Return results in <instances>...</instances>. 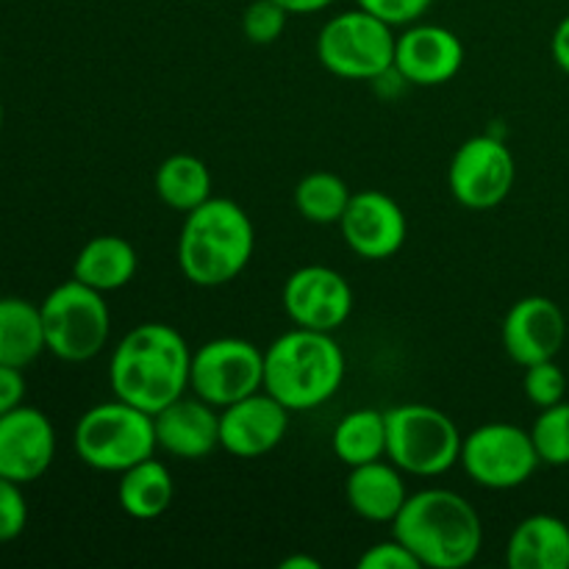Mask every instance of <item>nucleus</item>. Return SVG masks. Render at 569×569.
Instances as JSON below:
<instances>
[{
    "instance_id": "14",
    "label": "nucleus",
    "mask_w": 569,
    "mask_h": 569,
    "mask_svg": "<svg viewBox=\"0 0 569 569\" xmlns=\"http://www.w3.org/2000/svg\"><path fill=\"white\" fill-rule=\"evenodd\" d=\"M56 459V428L33 406H17L0 417V476L33 483Z\"/></svg>"
},
{
    "instance_id": "27",
    "label": "nucleus",
    "mask_w": 569,
    "mask_h": 569,
    "mask_svg": "<svg viewBox=\"0 0 569 569\" xmlns=\"http://www.w3.org/2000/svg\"><path fill=\"white\" fill-rule=\"evenodd\" d=\"M533 448H537L539 461L550 467H567L569 465V403L548 406L542 415L537 417L531 428Z\"/></svg>"
},
{
    "instance_id": "22",
    "label": "nucleus",
    "mask_w": 569,
    "mask_h": 569,
    "mask_svg": "<svg viewBox=\"0 0 569 569\" xmlns=\"http://www.w3.org/2000/svg\"><path fill=\"white\" fill-rule=\"evenodd\" d=\"M44 350L39 306L26 298H0V365L26 370Z\"/></svg>"
},
{
    "instance_id": "5",
    "label": "nucleus",
    "mask_w": 569,
    "mask_h": 569,
    "mask_svg": "<svg viewBox=\"0 0 569 569\" xmlns=\"http://www.w3.org/2000/svg\"><path fill=\"white\" fill-rule=\"evenodd\" d=\"M78 459L100 472H126L139 461L150 459L156 442L153 415L114 398L98 403L78 420L72 433Z\"/></svg>"
},
{
    "instance_id": "18",
    "label": "nucleus",
    "mask_w": 569,
    "mask_h": 569,
    "mask_svg": "<svg viewBox=\"0 0 569 569\" xmlns=\"http://www.w3.org/2000/svg\"><path fill=\"white\" fill-rule=\"evenodd\" d=\"M156 442L161 450L183 461H198L220 448V411L194 398H178L153 415Z\"/></svg>"
},
{
    "instance_id": "28",
    "label": "nucleus",
    "mask_w": 569,
    "mask_h": 569,
    "mask_svg": "<svg viewBox=\"0 0 569 569\" xmlns=\"http://www.w3.org/2000/svg\"><path fill=\"white\" fill-rule=\"evenodd\" d=\"M289 11L278 0H253L242 14V31L253 44H272L287 28Z\"/></svg>"
},
{
    "instance_id": "7",
    "label": "nucleus",
    "mask_w": 569,
    "mask_h": 569,
    "mask_svg": "<svg viewBox=\"0 0 569 569\" xmlns=\"http://www.w3.org/2000/svg\"><path fill=\"white\" fill-rule=\"evenodd\" d=\"M44 345L56 359L81 365L103 353L111 331V315L103 292L81 281H64L42 300Z\"/></svg>"
},
{
    "instance_id": "6",
    "label": "nucleus",
    "mask_w": 569,
    "mask_h": 569,
    "mask_svg": "<svg viewBox=\"0 0 569 569\" xmlns=\"http://www.w3.org/2000/svg\"><path fill=\"white\" fill-rule=\"evenodd\" d=\"M465 437L445 411L403 403L387 411V456L400 472L437 478L461 461Z\"/></svg>"
},
{
    "instance_id": "33",
    "label": "nucleus",
    "mask_w": 569,
    "mask_h": 569,
    "mask_svg": "<svg viewBox=\"0 0 569 569\" xmlns=\"http://www.w3.org/2000/svg\"><path fill=\"white\" fill-rule=\"evenodd\" d=\"M22 398H26V378H22V370L0 365V417L6 411L22 406Z\"/></svg>"
},
{
    "instance_id": "8",
    "label": "nucleus",
    "mask_w": 569,
    "mask_h": 569,
    "mask_svg": "<svg viewBox=\"0 0 569 569\" xmlns=\"http://www.w3.org/2000/svg\"><path fill=\"white\" fill-rule=\"evenodd\" d=\"M395 26L359 9L342 11L322 26L317 59L328 72L348 81H376L395 70Z\"/></svg>"
},
{
    "instance_id": "32",
    "label": "nucleus",
    "mask_w": 569,
    "mask_h": 569,
    "mask_svg": "<svg viewBox=\"0 0 569 569\" xmlns=\"http://www.w3.org/2000/svg\"><path fill=\"white\" fill-rule=\"evenodd\" d=\"M422 565L417 556L406 548L403 542L392 539V542L372 545L365 550L359 559V569H420Z\"/></svg>"
},
{
    "instance_id": "10",
    "label": "nucleus",
    "mask_w": 569,
    "mask_h": 569,
    "mask_svg": "<svg viewBox=\"0 0 569 569\" xmlns=\"http://www.w3.org/2000/svg\"><path fill=\"white\" fill-rule=\"evenodd\" d=\"M467 476L487 489H517L537 472L539 461L531 431L511 422H489L476 428L461 445Z\"/></svg>"
},
{
    "instance_id": "1",
    "label": "nucleus",
    "mask_w": 569,
    "mask_h": 569,
    "mask_svg": "<svg viewBox=\"0 0 569 569\" xmlns=\"http://www.w3.org/2000/svg\"><path fill=\"white\" fill-rule=\"evenodd\" d=\"M192 370V350L176 328L164 322H142L122 337L109 361V383L114 398L159 415L183 398Z\"/></svg>"
},
{
    "instance_id": "4",
    "label": "nucleus",
    "mask_w": 569,
    "mask_h": 569,
    "mask_svg": "<svg viewBox=\"0 0 569 569\" xmlns=\"http://www.w3.org/2000/svg\"><path fill=\"white\" fill-rule=\"evenodd\" d=\"M345 381V353L326 331L295 328L264 350V392L289 411L328 403Z\"/></svg>"
},
{
    "instance_id": "30",
    "label": "nucleus",
    "mask_w": 569,
    "mask_h": 569,
    "mask_svg": "<svg viewBox=\"0 0 569 569\" xmlns=\"http://www.w3.org/2000/svg\"><path fill=\"white\" fill-rule=\"evenodd\" d=\"M28 526V503L22 483L0 476V542H11Z\"/></svg>"
},
{
    "instance_id": "36",
    "label": "nucleus",
    "mask_w": 569,
    "mask_h": 569,
    "mask_svg": "<svg viewBox=\"0 0 569 569\" xmlns=\"http://www.w3.org/2000/svg\"><path fill=\"white\" fill-rule=\"evenodd\" d=\"M281 569H320V561L311 556H289L281 561Z\"/></svg>"
},
{
    "instance_id": "29",
    "label": "nucleus",
    "mask_w": 569,
    "mask_h": 569,
    "mask_svg": "<svg viewBox=\"0 0 569 569\" xmlns=\"http://www.w3.org/2000/svg\"><path fill=\"white\" fill-rule=\"evenodd\" d=\"M522 389H526V398L531 400L539 409H548L565 400L567 395V378L561 372V367L556 365V359L539 361V365L526 367V378H522Z\"/></svg>"
},
{
    "instance_id": "24",
    "label": "nucleus",
    "mask_w": 569,
    "mask_h": 569,
    "mask_svg": "<svg viewBox=\"0 0 569 569\" xmlns=\"http://www.w3.org/2000/svg\"><path fill=\"white\" fill-rule=\"evenodd\" d=\"M333 453L342 465L361 467L387 456V411L356 409L342 417L331 437Z\"/></svg>"
},
{
    "instance_id": "31",
    "label": "nucleus",
    "mask_w": 569,
    "mask_h": 569,
    "mask_svg": "<svg viewBox=\"0 0 569 569\" xmlns=\"http://www.w3.org/2000/svg\"><path fill=\"white\" fill-rule=\"evenodd\" d=\"M356 3L389 26H411L431 9L433 0H356Z\"/></svg>"
},
{
    "instance_id": "3",
    "label": "nucleus",
    "mask_w": 569,
    "mask_h": 569,
    "mask_svg": "<svg viewBox=\"0 0 569 569\" xmlns=\"http://www.w3.org/2000/svg\"><path fill=\"white\" fill-rule=\"evenodd\" d=\"M256 231L248 211L228 198H209L183 220L178 264L194 287H222L248 267Z\"/></svg>"
},
{
    "instance_id": "37",
    "label": "nucleus",
    "mask_w": 569,
    "mask_h": 569,
    "mask_svg": "<svg viewBox=\"0 0 569 569\" xmlns=\"http://www.w3.org/2000/svg\"><path fill=\"white\" fill-rule=\"evenodd\" d=\"M0 128H3V103H0Z\"/></svg>"
},
{
    "instance_id": "12",
    "label": "nucleus",
    "mask_w": 569,
    "mask_h": 569,
    "mask_svg": "<svg viewBox=\"0 0 569 569\" xmlns=\"http://www.w3.org/2000/svg\"><path fill=\"white\" fill-rule=\"evenodd\" d=\"M283 311L298 328L333 333L353 315V289L331 267H300L283 287Z\"/></svg>"
},
{
    "instance_id": "13",
    "label": "nucleus",
    "mask_w": 569,
    "mask_h": 569,
    "mask_svg": "<svg viewBox=\"0 0 569 569\" xmlns=\"http://www.w3.org/2000/svg\"><path fill=\"white\" fill-rule=\"evenodd\" d=\"M342 237L356 256L367 261H381L398 253L409 233L403 209L387 192L365 189L353 192L342 220Z\"/></svg>"
},
{
    "instance_id": "26",
    "label": "nucleus",
    "mask_w": 569,
    "mask_h": 569,
    "mask_svg": "<svg viewBox=\"0 0 569 569\" xmlns=\"http://www.w3.org/2000/svg\"><path fill=\"white\" fill-rule=\"evenodd\" d=\"M350 198L353 192L348 189V183L333 172H309L295 189V206H298L300 217L317 222V226H331V222L342 220Z\"/></svg>"
},
{
    "instance_id": "35",
    "label": "nucleus",
    "mask_w": 569,
    "mask_h": 569,
    "mask_svg": "<svg viewBox=\"0 0 569 569\" xmlns=\"http://www.w3.org/2000/svg\"><path fill=\"white\" fill-rule=\"evenodd\" d=\"M289 14H317V11L328 9L333 0H278Z\"/></svg>"
},
{
    "instance_id": "34",
    "label": "nucleus",
    "mask_w": 569,
    "mask_h": 569,
    "mask_svg": "<svg viewBox=\"0 0 569 569\" xmlns=\"http://www.w3.org/2000/svg\"><path fill=\"white\" fill-rule=\"evenodd\" d=\"M550 50H553L556 64L569 76V14L556 26L553 39H550Z\"/></svg>"
},
{
    "instance_id": "16",
    "label": "nucleus",
    "mask_w": 569,
    "mask_h": 569,
    "mask_svg": "<svg viewBox=\"0 0 569 569\" xmlns=\"http://www.w3.org/2000/svg\"><path fill=\"white\" fill-rule=\"evenodd\" d=\"M465 44L450 28L411 22L395 44V72L415 87H442L459 76Z\"/></svg>"
},
{
    "instance_id": "23",
    "label": "nucleus",
    "mask_w": 569,
    "mask_h": 569,
    "mask_svg": "<svg viewBox=\"0 0 569 569\" xmlns=\"http://www.w3.org/2000/svg\"><path fill=\"white\" fill-rule=\"evenodd\" d=\"M120 476L117 500H120V509L133 520H156L176 500V481H172L170 470L153 456Z\"/></svg>"
},
{
    "instance_id": "15",
    "label": "nucleus",
    "mask_w": 569,
    "mask_h": 569,
    "mask_svg": "<svg viewBox=\"0 0 569 569\" xmlns=\"http://www.w3.org/2000/svg\"><path fill=\"white\" fill-rule=\"evenodd\" d=\"M289 409L270 392H256L220 409V448L237 459H259L283 442Z\"/></svg>"
},
{
    "instance_id": "25",
    "label": "nucleus",
    "mask_w": 569,
    "mask_h": 569,
    "mask_svg": "<svg viewBox=\"0 0 569 569\" xmlns=\"http://www.w3.org/2000/svg\"><path fill=\"white\" fill-rule=\"evenodd\" d=\"M156 192L170 209L189 214L211 198V172L198 156L176 153L156 170Z\"/></svg>"
},
{
    "instance_id": "17",
    "label": "nucleus",
    "mask_w": 569,
    "mask_h": 569,
    "mask_svg": "<svg viewBox=\"0 0 569 569\" xmlns=\"http://www.w3.org/2000/svg\"><path fill=\"white\" fill-rule=\"evenodd\" d=\"M500 337H503V348L511 361H517L520 367L539 365V361L556 359L565 348L567 317L556 300L531 295L511 306L503 328H500Z\"/></svg>"
},
{
    "instance_id": "9",
    "label": "nucleus",
    "mask_w": 569,
    "mask_h": 569,
    "mask_svg": "<svg viewBox=\"0 0 569 569\" xmlns=\"http://www.w3.org/2000/svg\"><path fill=\"white\" fill-rule=\"evenodd\" d=\"M189 387L200 400L226 409L264 389V353L248 339H211L192 353Z\"/></svg>"
},
{
    "instance_id": "2",
    "label": "nucleus",
    "mask_w": 569,
    "mask_h": 569,
    "mask_svg": "<svg viewBox=\"0 0 569 569\" xmlns=\"http://www.w3.org/2000/svg\"><path fill=\"white\" fill-rule=\"evenodd\" d=\"M392 533L428 569L470 567L483 545L481 517L450 489H422L409 495L392 520Z\"/></svg>"
},
{
    "instance_id": "11",
    "label": "nucleus",
    "mask_w": 569,
    "mask_h": 569,
    "mask_svg": "<svg viewBox=\"0 0 569 569\" xmlns=\"http://www.w3.org/2000/svg\"><path fill=\"white\" fill-rule=\"evenodd\" d=\"M515 176V156L500 139L472 137L453 153L448 181L465 209L487 211L509 198Z\"/></svg>"
},
{
    "instance_id": "19",
    "label": "nucleus",
    "mask_w": 569,
    "mask_h": 569,
    "mask_svg": "<svg viewBox=\"0 0 569 569\" xmlns=\"http://www.w3.org/2000/svg\"><path fill=\"white\" fill-rule=\"evenodd\" d=\"M511 569H569V526L553 515L526 517L506 548Z\"/></svg>"
},
{
    "instance_id": "20",
    "label": "nucleus",
    "mask_w": 569,
    "mask_h": 569,
    "mask_svg": "<svg viewBox=\"0 0 569 569\" xmlns=\"http://www.w3.org/2000/svg\"><path fill=\"white\" fill-rule=\"evenodd\" d=\"M348 503L361 520L392 522L406 503L403 476L395 465H383L381 459L370 465L350 467L348 483H345Z\"/></svg>"
},
{
    "instance_id": "21",
    "label": "nucleus",
    "mask_w": 569,
    "mask_h": 569,
    "mask_svg": "<svg viewBox=\"0 0 569 569\" xmlns=\"http://www.w3.org/2000/svg\"><path fill=\"white\" fill-rule=\"evenodd\" d=\"M137 250L122 237H94L78 250L76 264H72V278L98 292H117L131 278L137 276Z\"/></svg>"
}]
</instances>
